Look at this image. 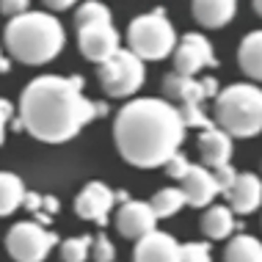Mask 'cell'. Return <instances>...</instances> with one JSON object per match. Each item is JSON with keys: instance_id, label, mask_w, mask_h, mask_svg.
<instances>
[{"instance_id": "cell-1", "label": "cell", "mask_w": 262, "mask_h": 262, "mask_svg": "<svg viewBox=\"0 0 262 262\" xmlns=\"http://www.w3.org/2000/svg\"><path fill=\"white\" fill-rule=\"evenodd\" d=\"M97 116H108V105L83 97L80 75H39L23 89L17 127L45 144H63Z\"/></svg>"}, {"instance_id": "cell-2", "label": "cell", "mask_w": 262, "mask_h": 262, "mask_svg": "<svg viewBox=\"0 0 262 262\" xmlns=\"http://www.w3.org/2000/svg\"><path fill=\"white\" fill-rule=\"evenodd\" d=\"M113 141L119 155L138 168H158L180 152L185 127L177 105L144 97L127 102L113 119Z\"/></svg>"}, {"instance_id": "cell-3", "label": "cell", "mask_w": 262, "mask_h": 262, "mask_svg": "<svg viewBox=\"0 0 262 262\" xmlns=\"http://www.w3.org/2000/svg\"><path fill=\"white\" fill-rule=\"evenodd\" d=\"M3 45L9 47V55L28 67L53 61L67 45L63 25L47 11H25L19 17L9 19L3 31Z\"/></svg>"}, {"instance_id": "cell-4", "label": "cell", "mask_w": 262, "mask_h": 262, "mask_svg": "<svg viewBox=\"0 0 262 262\" xmlns=\"http://www.w3.org/2000/svg\"><path fill=\"white\" fill-rule=\"evenodd\" d=\"M229 138H254L262 130V91L251 83H232L215 94V122Z\"/></svg>"}, {"instance_id": "cell-5", "label": "cell", "mask_w": 262, "mask_h": 262, "mask_svg": "<svg viewBox=\"0 0 262 262\" xmlns=\"http://www.w3.org/2000/svg\"><path fill=\"white\" fill-rule=\"evenodd\" d=\"M127 41H130V53L138 61H163L166 55L174 53L177 31L166 19V11L155 9L133 19L127 28Z\"/></svg>"}, {"instance_id": "cell-6", "label": "cell", "mask_w": 262, "mask_h": 262, "mask_svg": "<svg viewBox=\"0 0 262 262\" xmlns=\"http://www.w3.org/2000/svg\"><path fill=\"white\" fill-rule=\"evenodd\" d=\"M97 75L108 97H133L146 80L144 61H138L130 50H122V47L105 63H100Z\"/></svg>"}, {"instance_id": "cell-7", "label": "cell", "mask_w": 262, "mask_h": 262, "mask_svg": "<svg viewBox=\"0 0 262 262\" xmlns=\"http://www.w3.org/2000/svg\"><path fill=\"white\" fill-rule=\"evenodd\" d=\"M55 243L58 235L36 221H19L6 235V251L14 262H45Z\"/></svg>"}, {"instance_id": "cell-8", "label": "cell", "mask_w": 262, "mask_h": 262, "mask_svg": "<svg viewBox=\"0 0 262 262\" xmlns=\"http://www.w3.org/2000/svg\"><path fill=\"white\" fill-rule=\"evenodd\" d=\"M207 67H218V58L212 53V45L202 33H185L177 39L174 47V75L182 77H196V72Z\"/></svg>"}, {"instance_id": "cell-9", "label": "cell", "mask_w": 262, "mask_h": 262, "mask_svg": "<svg viewBox=\"0 0 262 262\" xmlns=\"http://www.w3.org/2000/svg\"><path fill=\"white\" fill-rule=\"evenodd\" d=\"M77 47H80V53L86 55L89 61L105 63L119 50V33H116V28H113V23L77 28Z\"/></svg>"}, {"instance_id": "cell-10", "label": "cell", "mask_w": 262, "mask_h": 262, "mask_svg": "<svg viewBox=\"0 0 262 262\" xmlns=\"http://www.w3.org/2000/svg\"><path fill=\"white\" fill-rule=\"evenodd\" d=\"M113 204H116V193H113L105 182H89V185L77 193L75 212L83 218V221L108 224V215H111Z\"/></svg>"}, {"instance_id": "cell-11", "label": "cell", "mask_w": 262, "mask_h": 262, "mask_svg": "<svg viewBox=\"0 0 262 262\" xmlns=\"http://www.w3.org/2000/svg\"><path fill=\"white\" fill-rule=\"evenodd\" d=\"M163 91L180 105H202L207 97L218 94V80H196V77H182V75H166L163 77Z\"/></svg>"}, {"instance_id": "cell-12", "label": "cell", "mask_w": 262, "mask_h": 262, "mask_svg": "<svg viewBox=\"0 0 262 262\" xmlns=\"http://www.w3.org/2000/svg\"><path fill=\"white\" fill-rule=\"evenodd\" d=\"M155 226H158V218H155V212L146 202L127 199L116 212V229L130 240H141L144 235L155 232Z\"/></svg>"}, {"instance_id": "cell-13", "label": "cell", "mask_w": 262, "mask_h": 262, "mask_svg": "<svg viewBox=\"0 0 262 262\" xmlns=\"http://www.w3.org/2000/svg\"><path fill=\"white\" fill-rule=\"evenodd\" d=\"M133 262H180V243L168 232H149L136 240Z\"/></svg>"}, {"instance_id": "cell-14", "label": "cell", "mask_w": 262, "mask_h": 262, "mask_svg": "<svg viewBox=\"0 0 262 262\" xmlns=\"http://www.w3.org/2000/svg\"><path fill=\"white\" fill-rule=\"evenodd\" d=\"M180 182H182L180 190L185 196V204H190V207H207L215 196H221L215 180H212V171H207L204 166H196V163H190Z\"/></svg>"}, {"instance_id": "cell-15", "label": "cell", "mask_w": 262, "mask_h": 262, "mask_svg": "<svg viewBox=\"0 0 262 262\" xmlns=\"http://www.w3.org/2000/svg\"><path fill=\"white\" fill-rule=\"evenodd\" d=\"M226 199H229V210L237 212V215H251L254 210L262 204V182L257 174L246 171L235 177V182H232V188L226 190Z\"/></svg>"}, {"instance_id": "cell-16", "label": "cell", "mask_w": 262, "mask_h": 262, "mask_svg": "<svg viewBox=\"0 0 262 262\" xmlns=\"http://www.w3.org/2000/svg\"><path fill=\"white\" fill-rule=\"evenodd\" d=\"M232 138L226 136L224 130L218 127H210V130H202L199 136V155H202V163L207 171H215L221 166H229L232 160Z\"/></svg>"}, {"instance_id": "cell-17", "label": "cell", "mask_w": 262, "mask_h": 262, "mask_svg": "<svg viewBox=\"0 0 262 262\" xmlns=\"http://www.w3.org/2000/svg\"><path fill=\"white\" fill-rule=\"evenodd\" d=\"M190 11H193V19L202 28H224L226 23H232L237 3L235 0H196L190 6Z\"/></svg>"}, {"instance_id": "cell-18", "label": "cell", "mask_w": 262, "mask_h": 262, "mask_svg": "<svg viewBox=\"0 0 262 262\" xmlns=\"http://www.w3.org/2000/svg\"><path fill=\"white\" fill-rule=\"evenodd\" d=\"M199 226L210 240H224L235 232L237 224H235V212L226 207V204H212V207H207V212L202 215Z\"/></svg>"}, {"instance_id": "cell-19", "label": "cell", "mask_w": 262, "mask_h": 262, "mask_svg": "<svg viewBox=\"0 0 262 262\" xmlns=\"http://www.w3.org/2000/svg\"><path fill=\"white\" fill-rule=\"evenodd\" d=\"M237 61H240V69H243L254 83L262 77V33L259 31L249 33V36L240 41Z\"/></svg>"}, {"instance_id": "cell-20", "label": "cell", "mask_w": 262, "mask_h": 262, "mask_svg": "<svg viewBox=\"0 0 262 262\" xmlns=\"http://www.w3.org/2000/svg\"><path fill=\"white\" fill-rule=\"evenodd\" d=\"M25 182L11 171H0V215H11L25 202Z\"/></svg>"}, {"instance_id": "cell-21", "label": "cell", "mask_w": 262, "mask_h": 262, "mask_svg": "<svg viewBox=\"0 0 262 262\" xmlns=\"http://www.w3.org/2000/svg\"><path fill=\"white\" fill-rule=\"evenodd\" d=\"M224 262H262V243L251 235H237L229 240Z\"/></svg>"}, {"instance_id": "cell-22", "label": "cell", "mask_w": 262, "mask_h": 262, "mask_svg": "<svg viewBox=\"0 0 262 262\" xmlns=\"http://www.w3.org/2000/svg\"><path fill=\"white\" fill-rule=\"evenodd\" d=\"M155 212V218H171L174 212H180L182 207H185V196H182L180 188H163L158 190V193L152 196V202H146Z\"/></svg>"}, {"instance_id": "cell-23", "label": "cell", "mask_w": 262, "mask_h": 262, "mask_svg": "<svg viewBox=\"0 0 262 262\" xmlns=\"http://www.w3.org/2000/svg\"><path fill=\"white\" fill-rule=\"evenodd\" d=\"M111 23V9L97 0H89V3H80L75 11V28H86V25H105Z\"/></svg>"}, {"instance_id": "cell-24", "label": "cell", "mask_w": 262, "mask_h": 262, "mask_svg": "<svg viewBox=\"0 0 262 262\" xmlns=\"http://www.w3.org/2000/svg\"><path fill=\"white\" fill-rule=\"evenodd\" d=\"M91 235H80V237H69L61 243V259L63 262H86L89 251H91Z\"/></svg>"}, {"instance_id": "cell-25", "label": "cell", "mask_w": 262, "mask_h": 262, "mask_svg": "<svg viewBox=\"0 0 262 262\" xmlns=\"http://www.w3.org/2000/svg\"><path fill=\"white\" fill-rule=\"evenodd\" d=\"M25 207L36 212V218L41 221V226H45L47 221H50L53 212H58V199H53V196H41V193H25Z\"/></svg>"}, {"instance_id": "cell-26", "label": "cell", "mask_w": 262, "mask_h": 262, "mask_svg": "<svg viewBox=\"0 0 262 262\" xmlns=\"http://www.w3.org/2000/svg\"><path fill=\"white\" fill-rule=\"evenodd\" d=\"M177 113H180L182 127H185V130H190V127H199V130H210V127H215L207 119V113L202 111V105H180Z\"/></svg>"}, {"instance_id": "cell-27", "label": "cell", "mask_w": 262, "mask_h": 262, "mask_svg": "<svg viewBox=\"0 0 262 262\" xmlns=\"http://www.w3.org/2000/svg\"><path fill=\"white\" fill-rule=\"evenodd\" d=\"M180 262H212L210 243H185V246H180Z\"/></svg>"}, {"instance_id": "cell-28", "label": "cell", "mask_w": 262, "mask_h": 262, "mask_svg": "<svg viewBox=\"0 0 262 262\" xmlns=\"http://www.w3.org/2000/svg\"><path fill=\"white\" fill-rule=\"evenodd\" d=\"M89 257L94 262H113V259H116V249H113V243L105 235H97L94 240H91Z\"/></svg>"}, {"instance_id": "cell-29", "label": "cell", "mask_w": 262, "mask_h": 262, "mask_svg": "<svg viewBox=\"0 0 262 262\" xmlns=\"http://www.w3.org/2000/svg\"><path fill=\"white\" fill-rule=\"evenodd\" d=\"M163 166H166V174L171 177V180H182L190 163H188V158H185L182 152H177V155H171V158H168L166 163H163Z\"/></svg>"}, {"instance_id": "cell-30", "label": "cell", "mask_w": 262, "mask_h": 262, "mask_svg": "<svg viewBox=\"0 0 262 262\" xmlns=\"http://www.w3.org/2000/svg\"><path fill=\"white\" fill-rule=\"evenodd\" d=\"M235 177H237V171L232 168V163L215 168V171H212V180H215V185H218V193H226V190L232 188V182H235Z\"/></svg>"}, {"instance_id": "cell-31", "label": "cell", "mask_w": 262, "mask_h": 262, "mask_svg": "<svg viewBox=\"0 0 262 262\" xmlns=\"http://www.w3.org/2000/svg\"><path fill=\"white\" fill-rule=\"evenodd\" d=\"M0 11L9 19H14V17H19V14L31 11V3H28V0H6V3H0Z\"/></svg>"}, {"instance_id": "cell-32", "label": "cell", "mask_w": 262, "mask_h": 262, "mask_svg": "<svg viewBox=\"0 0 262 262\" xmlns=\"http://www.w3.org/2000/svg\"><path fill=\"white\" fill-rule=\"evenodd\" d=\"M9 119H11V102L0 97V144L6 141V124H9Z\"/></svg>"}, {"instance_id": "cell-33", "label": "cell", "mask_w": 262, "mask_h": 262, "mask_svg": "<svg viewBox=\"0 0 262 262\" xmlns=\"http://www.w3.org/2000/svg\"><path fill=\"white\" fill-rule=\"evenodd\" d=\"M72 6H75L72 0H50V3H45V11L55 17V11H69Z\"/></svg>"}, {"instance_id": "cell-34", "label": "cell", "mask_w": 262, "mask_h": 262, "mask_svg": "<svg viewBox=\"0 0 262 262\" xmlns=\"http://www.w3.org/2000/svg\"><path fill=\"white\" fill-rule=\"evenodd\" d=\"M0 72H9V61L3 58V50H0Z\"/></svg>"}]
</instances>
